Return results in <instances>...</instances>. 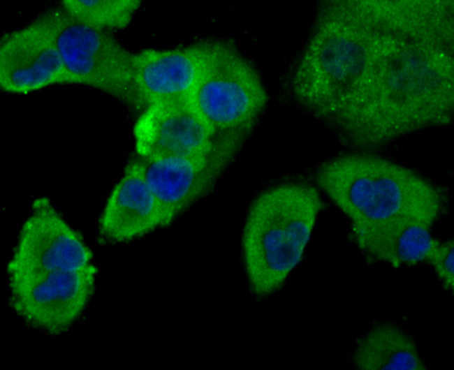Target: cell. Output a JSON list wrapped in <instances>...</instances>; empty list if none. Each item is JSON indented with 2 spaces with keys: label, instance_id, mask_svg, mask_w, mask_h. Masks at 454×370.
<instances>
[{
  "label": "cell",
  "instance_id": "cell-1",
  "mask_svg": "<svg viewBox=\"0 0 454 370\" xmlns=\"http://www.w3.org/2000/svg\"><path fill=\"white\" fill-rule=\"evenodd\" d=\"M314 182L346 215L356 244L404 217L435 224L447 212L446 188L420 172L374 154H346L322 163Z\"/></svg>",
  "mask_w": 454,
  "mask_h": 370
},
{
  "label": "cell",
  "instance_id": "cell-2",
  "mask_svg": "<svg viewBox=\"0 0 454 370\" xmlns=\"http://www.w3.org/2000/svg\"><path fill=\"white\" fill-rule=\"evenodd\" d=\"M324 207L317 188L288 182L260 193L248 211L242 236L247 281L253 293L268 297L300 262Z\"/></svg>",
  "mask_w": 454,
  "mask_h": 370
},
{
  "label": "cell",
  "instance_id": "cell-3",
  "mask_svg": "<svg viewBox=\"0 0 454 370\" xmlns=\"http://www.w3.org/2000/svg\"><path fill=\"white\" fill-rule=\"evenodd\" d=\"M40 15L51 33L70 84L94 88L138 110L133 53L111 32L75 20L60 6Z\"/></svg>",
  "mask_w": 454,
  "mask_h": 370
},
{
  "label": "cell",
  "instance_id": "cell-4",
  "mask_svg": "<svg viewBox=\"0 0 454 370\" xmlns=\"http://www.w3.org/2000/svg\"><path fill=\"white\" fill-rule=\"evenodd\" d=\"M189 100L217 135L248 140L268 98L253 64L233 43L223 40Z\"/></svg>",
  "mask_w": 454,
  "mask_h": 370
},
{
  "label": "cell",
  "instance_id": "cell-5",
  "mask_svg": "<svg viewBox=\"0 0 454 370\" xmlns=\"http://www.w3.org/2000/svg\"><path fill=\"white\" fill-rule=\"evenodd\" d=\"M97 269L57 270L8 276L9 304L27 325L57 335L69 330L87 308Z\"/></svg>",
  "mask_w": 454,
  "mask_h": 370
},
{
  "label": "cell",
  "instance_id": "cell-6",
  "mask_svg": "<svg viewBox=\"0 0 454 370\" xmlns=\"http://www.w3.org/2000/svg\"><path fill=\"white\" fill-rule=\"evenodd\" d=\"M243 147L227 145L194 156H137L144 178L161 207L163 226L211 193Z\"/></svg>",
  "mask_w": 454,
  "mask_h": 370
},
{
  "label": "cell",
  "instance_id": "cell-7",
  "mask_svg": "<svg viewBox=\"0 0 454 370\" xmlns=\"http://www.w3.org/2000/svg\"><path fill=\"white\" fill-rule=\"evenodd\" d=\"M91 251L47 197L34 200L7 265L8 275L80 270L93 265Z\"/></svg>",
  "mask_w": 454,
  "mask_h": 370
},
{
  "label": "cell",
  "instance_id": "cell-8",
  "mask_svg": "<svg viewBox=\"0 0 454 370\" xmlns=\"http://www.w3.org/2000/svg\"><path fill=\"white\" fill-rule=\"evenodd\" d=\"M133 136L137 156H194L218 148L244 145L247 140L217 135L189 98L152 105L138 118Z\"/></svg>",
  "mask_w": 454,
  "mask_h": 370
},
{
  "label": "cell",
  "instance_id": "cell-9",
  "mask_svg": "<svg viewBox=\"0 0 454 370\" xmlns=\"http://www.w3.org/2000/svg\"><path fill=\"white\" fill-rule=\"evenodd\" d=\"M223 40L207 39L169 49H144L133 54L137 108L189 98Z\"/></svg>",
  "mask_w": 454,
  "mask_h": 370
},
{
  "label": "cell",
  "instance_id": "cell-10",
  "mask_svg": "<svg viewBox=\"0 0 454 370\" xmlns=\"http://www.w3.org/2000/svg\"><path fill=\"white\" fill-rule=\"evenodd\" d=\"M56 84H70L60 54L41 15L0 40V87L25 94Z\"/></svg>",
  "mask_w": 454,
  "mask_h": 370
},
{
  "label": "cell",
  "instance_id": "cell-11",
  "mask_svg": "<svg viewBox=\"0 0 454 370\" xmlns=\"http://www.w3.org/2000/svg\"><path fill=\"white\" fill-rule=\"evenodd\" d=\"M163 227L159 203L133 158L108 198L99 219V236L105 242H126Z\"/></svg>",
  "mask_w": 454,
  "mask_h": 370
},
{
  "label": "cell",
  "instance_id": "cell-12",
  "mask_svg": "<svg viewBox=\"0 0 454 370\" xmlns=\"http://www.w3.org/2000/svg\"><path fill=\"white\" fill-rule=\"evenodd\" d=\"M433 225L418 218H401L381 225L356 246L369 262L396 268L427 262L437 241L431 233Z\"/></svg>",
  "mask_w": 454,
  "mask_h": 370
},
{
  "label": "cell",
  "instance_id": "cell-13",
  "mask_svg": "<svg viewBox=\"0 0 454 370\" xmlns=\"http://www.w3.org/2000/svg\"><path fill=\"white\" fill-rule=\"evenodd\" d=\"M351 362L364 370L426 368L411 336L390 322L374 325L357 341Z\"/></svg>",
  "mask_w": 454,
  "mask_h": 370
},
{
  "label": "cell",
  "instance_id": "cell-14",
  "mask_svg": "<svg viewBox=\"0 0 454 370\" xmlns=\"http://www.w3.org/2000/svg\"><path fill=\"white\" fill-rule=\"evenodd\" d=\"M141 3L137 0H65L59 6L75 20L111 32L127 27Z\"/></svg>",
  "mask_w": 454,
  "mask_h": 370
},
{
  "label": "cell",
  "instance_id": "cell-15",
  "mask_svg": "<svg viewBox=\"0 0 454 370\" xmlns=\"http://www.w3.org/2000/svg\"><path fill=\"white\" fill-rule=\"evenodd\" d=\"M453 241H437L427 262L430 263L444 288L453 291L454 256Z\"/></svg>",
  "mask_w": 454,
  "mask_h": 370
}]
</instances>
